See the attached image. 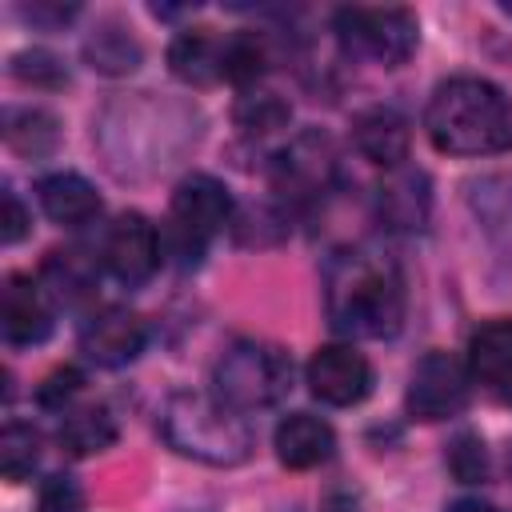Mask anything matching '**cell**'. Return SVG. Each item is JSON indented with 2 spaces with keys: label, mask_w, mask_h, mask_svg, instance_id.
Wrapping results in <instances>:
<instances>
[{
  "label": "cell",
  "mask_w": 512,
  "mask_h": 512,
  "mask_svg": "<svg viewBox=\"0 0 512 512\" xmlns=\"http://www.w3.org/2000/svg\"><path fill=\"white\" fill-rule=\"evenodd\" d=\"M404 272L376 248H340L324 264V312L340 336L384 340L404 324Z\"/></svg>",
  "instance_id": "cell-1"
},
{
  "label": "cell",
  "mask_w": 512,
  "mask_h": 512,
  "mask_svg": "<svg viewBox=\"0 0 512 512\" xmlns=\"http://www.w3.org/2000/svg\"><path fill=\"white\" fill-rule=\"evenodd\" d=\"M424 132L448 156L504 152L512 144V100L484 76H452L428 96Z\"/></svg>",
  "instance_id": "cell-2"
},
{
  "label": "cell",
  "mask_w": 512,
  "mask_h": 512,
  "mask_svg": "<svg viewBox=\"0 0 512 512\" xmlns=\"http://www.w3.org/2000/svg\"><path fill=\"white\" fill-rule=\"evenodd\" d=\"M156 428L176 456H188L212 468H232L252 456V428L244 412L228 408L216 396H200V392L168 396Z\"/></svg>",
  "instance_id": "cell-3"
},
{
  "label": "cell",
  "mask_w": 512,
  "mask_h": 512,
  "mask_svg": "<svg viewBox=\"0 0 512 512\" xmlns=\"http://www.w3.org/2000/svg\"><path fill=\"white\" fill-rule=\"evenodd\" d=\"M216 400H224L236 412H256L272 408L276 400L288 396L292 388V360L284 348L264 344V340H236L212 372Z\"/></svg>",
  "instance_id": "cell-4"
},
{
  "label": "cell",
  "mask_w": 512,
  "mask_h": 512,
  "mask_svg": "<svg viewBox=\"0 0 512 512\" xmlns=\"http://www.w3.org/2000/svg\"><path fill=\"white\" fill-rule=\"evenodd\" d=\"M228 220H232V192L216 176L192 172L176 184L172 204H168V224H172V240L184 264H196L200 252L224 232Z\"/></svg>",
  "instance_id": "cell-5"
},
{
  "label": "cell",
  "mask_w": 512,
  "mask_h": 512,
  "mask_svg": "<svg viewBox=\"0 0 512 512\" xmlns=\"http://www.w3.org/2000/svg\"><path fill=\"white\" fill-rule=\"evenodd\" d=\"M332 28L352 56L376 60L384 68H400L420 44V24L408 8H340Z\"/></svg>",
  "instance_id": "cell-6"
},
{
  "label": "cell",
  "mask_w": 512,
  "mask_h": 512,
  "mask_svg": "<svg viewBox=\"0 0 512 512\" xmlns=\"http://www.w3.org/2000/svg\"><path fill=\"white\" fill-rule=\"evenodd\" d=\"M468 396H472V372H468V364L460 356H452V352L432 348L412 368L404 404H408V416L412 420L436 424V420L460 416L468 408Z\"/></svg>",
  "instance_id": "cell-7"
},
{
  "label": "cell",
  "mask_w": 512,
  "mask_h": 512,
  "mask_svg": "<svg viewBox=\"0 0 512 512\" xmlns=\"http://www.w3.org/2000/svg\"><path fill=\"white\" fill-rule=\"evenodd\" d=\"M272 184L296 208L320 200L336 184V148H332V140L324 132L292 136L272 160Z\"/></svg>",
  "instance_id": "cell-8"
},
{
  "label": "cell",
  "mask_w": 512,
  "mask_h": 512,
  "mask_svg": "<svg viewBox=\"0 0 512 512\" xmlns=\"http://www.w3.org/2000/svg\"><path fill=\"white\" fill-rule=\"evenodd\" d=\"M304 380H308V392L332 408H352L360 404L376 376H372V364L364 352H356L352 344H324L312 352L308 368H304Z\"/></svg>",
  "instance_id": "cell-9"
},
{
  "label": "cell",
  "mask_w": 512,
  "mask_h": 512,
  "mask_svg": "<svg viewBox=\"0 0 512 512\" xmlns=\"http://www.w3.org/2000/svg\"><path fill=\"white\" fill-rule=\"evenodd\" d=\"M100 260L120 284H128V288L148 284L156 276V268H160V236H156L152 220L140 216V212L116 216L108 224V232H104Z\"/></svg>",
  "instance_id": "cell-10"
},
{
  "label": "cell",
  "mask_w": 512,
  "mask_h": 512,
  "mask_svg": "<svg viewBox=\"0 0 512 512\" xmlns=\"http://www.w3.org/2000/svg\"><path fill=\"white\" fill-rule=\"evenodd\" d=\"M148 328L124 304H104L84 316L80 324V352L100 368H124L144 352Z\"/></svg>",
  "instance_id": "cell-11"
},
{
  "label": "cell",
  "mask_w": 512,
  "mask_h": 512,
  "mask_svg": "<svg viewBox=\"0 0 512 512\" xmlns=\"http://www.w3.org/2000/svg\"><path fill=\"white\" fill-rule=\"evenodd\" d=\"M432 212V184L420 168H392L376 184V216L392 232H420Z\"/></svg>",
  "instance_id": "cell-12"
},
{
  "label": "cell",
  "mask_w": 512,
  "mask_h": 512,
  "mask_svg": "<svg viewBox=\"0 0 512 512\" xmlns=\"http://www.w3.org/2000/svg\"><path fill=\"white\" fill-rule=\"evenodd\" d=\"M0 328L8 344H40L52 332V300L32 276H8L0 292Z\"/></svg>",
  "instance_id": "cell-13"
},
{
  "label": "cell",
  "mask_w": 512,
  "mask_h": 512,
  "mask_svg": "<svg viewBox=\"0 0 512 512\" xmlns=\"http://www.w3.org/2000/svg\"><path fill=\"white\" fill-rule=\"evenodd\" d=\"M472 384H484L500 404H512V320H488L472 332L464 356Z\"/></svg>",
  "instance_id": "cell-14"
},
{
  "label": "cell",
  "mask_w": 512,
  "mask_h": 512,
  "mask_svg": "<svg viewBox=\"0 0 512 512\" xmlns=\"http://www.w3.org/2000/svg\"><path fill=\"white\" fill-rule=\"evenodd\" d=\"M272 448H276V460L284 468L304 472V468H316V464L332 460L336 432H332L328 420H320L312 412H288L272 432Z\"/></svg>",
  "instance_id": "cell-15"
},
{
  "label": "cell",
  "mask_w": 512,
  "mask_h": 512,
  "mask_svg": "<svg viewBox=\"0 0 512 512\" xmlns=\"http://www.w3.org/2000/svg\"><path fill=\"white\" fill-rule=\"evenodd\" d=\"M352 140L360 148L364 160H372L376 168L392 172L408 160V144H412V132H408V120L396 112V108H364L352 124Z\"/></svg>",
  "instance_id": "cell-16"
},
{
  "label": "cell",
  "mask_w": 512,
  "mask_h": 512,
  "mask_svg": "<svg viewBox=\"0 0 512 512\" xmlns=\"http://www.w3.org/2000/svg\"><path fill=\"white\" fill-rule=\"evenodd\" d=\"M224 44L228 36H216L212 28H184L168 44V68L176 80L192 88H208L224 80Z\"/></svg>",
  "instance_id": "cell-17"
},
{
  "label": "cell",
  "mask_w": 512,
  "mask_h": 512,
  "mask_svg": "<svg viewBox=\"0 0 512 512\" xmlns=\"http://www.w3.org/2000/svg\"><path fill=\"white\" fill-rule=\"evenodd\" d=\"M36 196H40L44 216L52 224H60V228H84V224H92L100 216V196H96V188L80 172H52V176H44Z\"/></svg>",
  "instance_id": "cell-18"
},
{
  "label": "cell",
  "mask_w": 512,
  "mask_h": 512,
  "mask_svg": "<svg viewBox=\"0 0 512 512\" xmlns=\"http://www.w3.org/2000/svg\"><path fill=\"white\" fill-rule=\"evenodd\" d=\"M80 52H84V64H88L92 72H104V76H128V72H136L140 60H144L140 40H136L120 20H100V24L88 32V40H84Z\"/></svg>",
  "instance_id": "cell-19"
},
{
  "label": "cell",
  "mask_w": 512,
  "mask_h": 512,
  "mask_svg": "<svg viewBox=\"0 0 512 512\" xmlns=\"http://www.w3.org/2000/svg\"><path fill=\"white\" fill-rule=\"evenodd\" d=\"M96 260H88L80 248H68V252H52L40 268V288L48 292L52 304H84L92 292H96Z\"/></svg>",
  "instance_id": "cell-20"
},
{
  "label": "cell",
  "mask_w": 512,
  "mask_h": 512,
  "mask_svg": "<svg viewBox=\"0 0 512 512\" xmlns=\"http://www.w3.org/2000/svg\"><path fill=\"white\" fill-rule=\"evenodd\" d=\"M4 144L28 160L52 156L60 144V120L44 108H8L4 112Z\"/></svg>",
  "instance_id": "cell-21"
},
{
  "label": "cell",
  "mask_w": 512,
  "mask_h": 512,
  "mask_svg": "<svg viewBox=\"0 0 512 512\" xmlns=\"http://www.w3.org/2000/svg\"><path fill=\"white\" fill-rule=\"evenodd\" d=\"M60 444L72 452V456H92V452H104L112 448L116 440V420L108 416V408H68L64 412V424H60Z\"/></svg>",
  "instance_id": "cell-22"
},
{
  "label": "cell",
  "mask_w": 512,
  "mask_h": 512,
  "mask_svg": "<svg viewBox=\"0 0 512 512\" xmlns=\"http://www.w3.org/2000/svg\"><path fill=\"white\" fill-rule=\"evenodd\" d=\"M40 464V432L32 424H4L0 432V472L8 484H20L32 476V468Z\"/></svg>",
  "instance_id": "cell-23"
},
{
  "label": "cell",
  "mask_w": 512,
  "mask_h": 512,
  "mask_svg": "<svg viewBox=\"0 0 512 512\" xmlns=\"http://www.w3.org/2000/svg\"><path fill=\"white\" fill-rule=\"evenodd\" d=\"M272 52L260 32H232L224 44V80L232 84H256L268 68Z\"/></svg>",
  "instance_id": "cell-24"
},
{
  "label": "cell",
  "mask_w": 512,
  "mask_h": 512,
  "mask_svg": "<svg viewBox=\"0 0 512 512\" xmlns=\"http://www.w3.org/2000/svg\"><path fill=\"white\" fill-rule=\"evenodd\" d=\"M292 120V108H288V100H280L276 92H264V88H248L240 100H236V124L244 128V132H256V136H264V132H276V128H284Z\"/></svg>",
  "instance_id": "cell-25"
},
{
  "label": "cell",
  "mask_w": 512,
  "mask_h": 512,
  "mask_svg": "<svg viewBox=\"0 0 512 512\" xmlns=\"http://www.w3.org/2000/svg\"><path fill=\"white\" fill-rule=\"evenodd\" d=\"M8 72L20 80V84H32V88H64L68 84V68L60 56H52L48 48H24L12 56Z\"/></svg>",
  "instance_id": "cell-26"
},
{
  "label": "cell",
  "mask_w": 512,
  "mask_h": 512,
  "mask_svg": "<svg viewBox=\"0 0 512 512\" xmlns=\"http://www.w3.org/2000/svg\"><path fill=\"white\" fill-rule=\"evenodd\" d=\"M448 472L460 480V484H480L488 476V448L476 432H460L448 448Z\"/></svg>",
  "instance_id": "cell-27"
},
{
  "label": "cell",
  "mask_w": 512,
  "mask_h": 512,
  "mask_svg": "<svg viewBox=\"0 0 512 512\" xmlns=\"http://www.w3.org/2000/svg\"><path fill=\"white\" fill-rule=\"evenodd\" d=\"M36 512H88V496L76 476L52 472L36 492Z\"/></svg>",
  "instance_id": "cell-28"
},
{
  "label": "cell",
  "mask_w": 512,
  "mask_h": 512,
  "mask_svg": "<svg viewBox=\"0 0 512 512\" xmlns=\"http://www.w3.org/2000/svg\"><path fill=\"white\" fill-rule=\"evenodd\" d=\"M80 388H84V372L72 368V364H64V368H56V372H48V376L40 380L36 400H40V408H48V412H68L72 400L80 396Z\"/></svg>",
  "instance_id": "cell-29"
},
{
  "label": "cell",
  "mask_w": 512,
  "mask_h": 512,
  "mask_svg": "<svg viewBox=\"0 0 512 512\" xmlns=\"http://www.w3.org/2000/svg\"><path fill=\"white\" fill-rule=\"evenodd\" d=\"M0 224H4V228H0L4 244H16V240H24V236H28L32 216H28V208L20 204V196H16L12 188H4V220H0Z\"/></svg>",
  "instance_id": "cell-30"
},
{
  "label": "cell",
  "mask_w": 512,
  "mask_h": 512,
  "mask_svg": "<svg viewBox=\"0 0 512 512\" xmlns=\"http://www.w3.org/2000/svg\"><path fill=\"white\" fill-rule=\"evenodd\" d=\"M24 16H28L32 24L60 28V24H68V20L76 16V4H72V8H60V4H32V8H24Z\"/></svg>",
  "instance_id": "cell-31"
},
{
  "label": "cell",
  "mask_w": 512,
  "mask_h": 512,
  "mask_svg": "<svg viewBox=\"0 0 512 512\" xmlns=\"http://www.w3.org/2000/svg\"><path fill=\"white\" fill-rule=\"evenodd\" d=\"M448 512H500L496 504H488V500H476V496H464V500H456V504H448Z\"/></svg>",
  "instance_id": "cell-32"
},
{
  "label": "cell",
  "mask_w": 512,
  "mask_h": 512,
  "mask_svg": "<svg viewBox=\"0 0 512 512\" xmlns=\"http://www.w3.org/2000/svg\"><path fill=\"white\" fill-rule=\"evenodd\" d=\"M504 12H508V16H512V0H508V4H504Z\"/></svg>",
  "instance_id": "cell-33"
}]
</instances>
